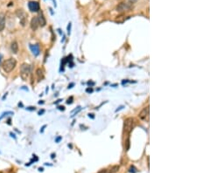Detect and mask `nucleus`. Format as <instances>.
Masks as SVG:
<instances>
[{"label": "nucleus", "mask_w": 197, "mask_h": 173, "mask_svg": "<svg viewBox=\"0 0 197 173\" xmlns=\"http://www.w3.org/2000/svg\"><path fill=\"white\" fill-rule=\"evenodd\" d=\"M52 158H54V154H52V157H51Z\"/></svg>", "instance_id": "nucleus-39"}, {"label": "nucleus", "mask_w": 197, "mask_h": 173, "mask_svg": "<svg viewBox=\"0 0 197 173\" xmlns=\"http://www.w3.org/2000/svg\"><path fill=\"white\" fill-rule=\"evenodd\" d=\"M38 21H39V25H41V26H45L46 25V24H47V21L45 19V18H44V16H43V14L41 13L38 17Z\"/></svg>", "instance_id": "nucleus-11"}, {"label": "nucleus", "mask_w": 197, "mask_h": 173, "mask_svg": "<svg viewBox=\"0 0 197 173\" xmlns=\"http://www.w3.org/2000/svg\"><path fill=\"white\" fill-rule=\"evenodd\" d=\"M125 108V106H120V107H118L117 109H116V112H118L119 110H121V109H123Z\"/></svg>", "instance_id": "nucleus-21"}, {"label": "nucleus", "mask_w": 197, "mask_h": 173, "mask_svg": "<svg viewBox=\"0 0 197 173\" xmlns=\"http://www.w3.org/2000/svg\"><path fill=\"white\" fill-rule=\"evenodd\" d=\"M134 126L135 119L133 117H129L125 119V122H124V131L127 134H130L134 129Z\"/></svg>", "instance_id": "nucleus-4"}, {"label": "nucleus", "mask_w": 197, "mask_h": 173, "mask_svg": "<svg viewBox=\"0 0 197 173\" xmlns=\"http://www.w3.org/2000/svg\"><path fill=\"white\" fill-rule=\"evenodd\" d=\"M98 173H107V170H106V169H103V170H101Z\"/></svg>", "instance_id": "nucleus-27"}, {"label": "nucleus", "mask_w": 197, "mask_h": 173, "mask_svg": "<svg viewBox=\"0 0 197 173\" xmlns=\"http://www.w3.org/2000/svg\"><path fill=\"white\" fill-rule=\"evenodd\" d=\"M36 74H37V76H38V78L40 79V80H41L42 78H43V72L41 68H38L37 70H36Z\"/></svg>", "instance_id": "nucleus-15"}, {"label": "nucleus", "mask_w": 197, "mask_h": 173, "mask_svg": "<svg viewBox=\"0 0 197 173\" xmlns=\"http://www.w3.org/2000/svg\"><path fill=\"white\" fill-rule=\"evenodd\" d=\"M129 2H130V3H132V4H135V3H137V2H138V0H129Z\"/></svg>", "instance_id": "nucleus-29"}, {"label": "nucleus", "mask_w": 197, "mask_h": 173, "mask_svg": "<svg viewBox=\"0 0 197 173\" xmlns=\"http://www.w3.org/2000/svg\"><path fill=\"white\" fill-rule=\"evenodd\" d=\"M39 170H40V172H43V168H40Z\"/></svg>", "instance_id": "nucleus-38"}, {"label": "nucleus", "mask_w": 197, "mask_h": 173, "mask_svg": "<svg viewBox=\"0 0 197 173\" xmlns=\"http://www.w3.org/2000/svg\"><path fill=\"white\" fill-rule=\"evenodd\" d=\"M74 86V83H70L69 85H68V88L69 89V88H72Z\"/></svg>", "instance_id": "nucleus-25"}, {"label": "nucleus", "mask_w": 197, "mask_h": 173, "mask_svg": "<svg viewBox=\"0 0 197 173\" xmlns=\"http://www.w3.org/2000/svg\"><path fill=\"white\" fill-rule=\"evenodd\" d=\"M31 73V67L27 63L22 64L20 67V77L23 81H27Z\"/></svg>", "instance_id": "nucleus-3"}, {"label": "nucleus", "mask_w": 197, "mask_h": 173, "mask_svg": "<svg viewBox=\"0 0 197 173\" xmlns=\"http://www.w3.org/2000/svg\"><path fill=\"white\" fill-rule=\"evenodd\" d=\"M149 106H147V107H145L140 112H139V115H138V117H139V119H141V120H145L146 118H148V116H149Z\"/></svg>", "instance_id": "nucleus-7"}, {"label": "nucleus", "mask_w": 197, "mask_h": 173, "mask_svg": "<svg viewBox=\"0 0 197 173\" xmlns=\"http://www.w3.org/2000/svg\"><path fill=\"white\" fill-rule=\"evenodd\" d=\"M44 113H45V110H44V109H42V110H40V111H39L38 115H43Z\"/></svg>", "instance_id": "nucleus-26"}, {"label": "nucleus", "mask_w": 197, "mask_h": 173, "mask_svg": "<svg viewBox=\"0 0 197 173\" xmlns=\"http://www.w3.org/2000/svg\"><path fill=\"white\" fill-rule=\"evenodd\" d=\"M1 61H2V55L0 54V64H1Z\"/></svg>", "instance_id": "nucleus-36"}, {"label": "nucleus", "mask_w": 197, "mask_h": 173, "mask_svg": "<svg viewBox=\"0 0 197 173\" xmlns=\"http://www.w3.org/2000/svg\"><path fill=\"white\" fill-rule=\"evenodd\" d=\"M30 49L34 56H38L40 54V46L39 45H30Z\"/></svg>", "instance_id": "nucleus-8"}, {"label": "nucleus", "mask_w": 197, "mask_h": 173, "mask_svg": "<svg viewBox=\"0 0 197 173\" xmlns=\"http://www.w3.org/2000/svg\"><path fill=\"white\" fill-rule=\"evenodd\" d=\"M28 8L32 12H37L40 10V4L36 1H30L28 3Z\"/></svg>", "instance_id": "nucleus-6"}, {"label": "nucleus", "mask_w": 197, "mask_h": 173, "mask_svg": "<svg viewBox=\"0 0 197 173\" xmlns=\"http://www.w3.org/2000/svg\"><path fill=\"white\" fill-rule=\"evenodd\" d=\"M119 169H120V166H119V165H115V166H113V167L108 172V173H117L119 171Z\"/></svg>", "instance_id": "nucleus-13"}, {"label": "nucleus", "mask_w": 197, "mask_h": 173, "mask_svg": "<svg viewBox=\"0 0 197 173\" xmlns=\"http://www.w3.org/2000/svg\"><path fill=\"white\" fill-rule=\"evenodd\" d=\"M6 96H7V93H6V94H5V95H4V97H3V100H5V97H6Z\"/></svg>", "instance_id": "nucleus-34"}, {"label": "nucleus", "mask_w": 197, "mask_h": 173, "mask_svg": "<svg viewBox=\"0 0 197 173\" xmlns=\"http://www.w3.org/2000/svg\"><path fill=\"white\" fill-rule=\"evenodd\" d=\"M19 107H23V104H22L21 102H20V103H19Z\"/></svg>", "instance_id": "nucleus-35"}, {"label": "nucleus", "mask_w": 197, "mask_h": 173, "mask_svg": "<svg viewBox=\"0 0 197 173\" xmlns=\"http://www.w3.org/2000/svg\"><path fill=\"white\" fill-rule=\"evenodd\" d=\"M5 27V16L4 13H0V31Z\"/></svg>", "instance_id": "nucleus-10"}, {"label": "nucleus", "mask_w": 197, "mask_h": 173, "mask_svg": "<svg viewBox=\"0 0 197 173\" xmlns=\"http://www.w3.org/2000/svg\"><path fill=\"white\" fill-rule=\"evenodd\" d=\"M16 15L20 19V23L21 25L24 26L26 23V19H27V17H26V14L24 10L22 9H18L16 11Z\"/></svg>", "instance_id": "nucleus-5"}, {"label": "nucleus", "mask_w": 197, "mask_h": 173, "mask_svg": "<svg viewBox=\"0 0 197 173\" xmlns=\"http://www.w3.org/2000/svg\"><path fill=\"white\" fill-rule=\"evenodd\" d=\"M10 134H11V136L12 137H14V138H16V136H15V135H14V134H12V133H10Z\"/></svg>", "instance_id": "nucleus-32"}, {"label": "nucleus", "mask_w": 197, "mask_h": 173, "mask_svg": "<svg viewBox=\"0 0 197 173\" xmlns=\"http://www.w3.org/2000/svg\"><path fill=\"white\" fill-rule=\"evenodd\" d=\"M26 109L29 110V111H33V110H35L36 109H35V107H27Z\"/></svg>", "instance_id": "nucleus-19"}, {"label": "nucleus", "mask_w": 197, "mask_h": 173, "mask_svg": "<svg viewBox=\"0 0 197 173\" xmlns=\"http://www.w3.org/2000/svg\"><path fill=\"white\" fill-rule=\"evenodd\" d=\"M70 29H71V23H69L68 25V33H70Z\"/></svg>", "instance_id": "nucleus-23"}, {"label": "nucleus", "mask_w": 197, "mask_h": 173, "mask_svg": "<svg viewBox=\"0 0 197 173\" xmlns=\"http://www.w3.org/2000/svg\"><path fill=\"white\" fill-rule=\"evenodd\" d=\"M128 172L130 173H137V172H138V170H137V168L135 167V166H133V165H132L130 168H129V170H128Z\"/></svg>", "instance_id": "nucleus-16"}, {"label": "nucleus", "mask_w": 197, "mask_h": 173, "mask_svg": "<svg viewBox=\"0 0 197 173\" xmlns=\"http://www.w3.org/2000/svg\"><path fill=\"white\" fill-rule=\"evenodd\" d=\"M130 146H131V143H130V137L128 136V138L125 140V151H128L129 149H130Z\"/></svg>", "instance_id": "nucleus-14"}, {"label": "nucleus", "mask_w": 197, "mask_h": 173, "mask_svg": "<svg viewBox=\"0 0 197 173\" xmlns=\"http://www.w3.org/2000/svg\"><path fill=\"white\" fill-rule=\"evenodd\" d=\"M16 65H17V61H16V60L13 59V58H10V59L6 60L5 61H4L2 67H3L4 71L5 72V73H11V72L15 68Z\"/></svg>", "instance_id": "nucleus-1"}, {"label": "nucleus", "mask_w": 197, "mask_h": 173, "mask_svg": "<svg viewBox=\"0 0 197 173\" xmlns=\"http://www.w3.org/2000/svg\"><path fill=\"white\" fill-rule=\"evenodd\" d=\"M62 139V136H59V137H57V138L55 139V143H59V142H60Z\"/></svg>", "instance_id": "nucleus-22"}, {"label": "nucleus", "mask_w": 197, "mask_h": 173, "mask_svg": "<svg viewBox=\"0 0 197 173\" xmlns=\"http://www.w3.org/2000/svg\"><path fill=\"white\" fill-rule=\"evenodd\" d=\"M8 124H11V119H9V120H8Z\"/></svg>", "instance_id": "nucleus-40"}, {"label": "nucleus", "mask_w": 197, "mask_h": 173, "mask_svg": "<svg viewBox=\"0 0 197 173\" xmlns=\"http://www.w3.org/2000/svg\"><path fill=\"white\" fill-rule=\"evenodd\" d=\"M43 103H44L43 101H41V102H39V104H43Z\"/></svg>", "instance_id": "nucleus-37"}, {"label": "nucleus", "mask_w": 197, "mask_h": 173, "mask_svg": "<svg viewBox=\"0 0 197 173\" xmlns=\"http://www.w3.org/2000/svg\"><path fill=\"white\" fill-rule=\"evenodd\" d=\"M88 85H89V86H94V85H95V82H88Z\"/></svg>", "instance_id": "nucleus-28"}, {"label": "nucleus", "mask_w": 197, "mask_h": 173, "mask_svg": "<svg viewBox=\"0 0 197 173\" xmlns=\"http://www.w3.org/2000/svg\"><path fill=\"white\" fill-rule=\"evenodd\" d=\"M133 9V4L130 2H121L120 4H117L116 10L117 12H120V13H123V12H127V11H130Z\"/></svg>", "instance_id": "nucleus-2"}, {"label": "nucleus", "mask_w": 197, "mask_h": 173, "mask_svg": "<svg viewBox=\"0 0 197 173\" xmlns=\"http://www.w3.org/2000/svg\"><path fill=\"white\" fill-rule=\"evenodd\" d=\"M46 127H47V125H44V126L42 127L41 130V132L43 133V131H44V130H45V128H46Z\"/></svg>", "instance_id": "nucleus-31"}, {"label": "nucleus", "mask_w": 197, "mask_h": 173, "mask_svg": "<svg viewBox=\"0 0 197 173\" xmlns=\"http://www.w3.org/2000/svg\"><path fill=\"white\" fill-rule=\"evenodd\" d=\"M73 100H74V97H73V96H71L70 98H68V101H67V103H68V104H71V103L73 102Z\"/></svg>", "instance_id": "nucleus-18"}, {"label": "nucleus", "mask_w": 197, "mask_h": 173, "mask_svg": "<svg viewBox=\"0 0 197 173\" xmlns=\"http://www.w3.org/2000/svg\"><path fill=\"white\" fill-rule=\"evenodd\" d=\"M40 26L39 25V21H38V18L37 17H34L32 18L31 20V28L33 31H36L38 29V27Z\"/></svg>", "instance_id": "nucleus-9"}, {"label": "nucleus", "mask_w": 197, "mask_h": 173, "mask_svg": "<svg viewBox=\"0 0 197 173\" xmlns=\"http://www.w3.org/2000/svg\"><path fill=\"white\" fill-rule=\"evenodd\" d=\"M86 92H87V93H89V94H90V93H93V88L89 87V88H88L86 89Z\"/></svg>", "instance_id": "nucleus-20"}, {"label": "nucleus", "mask_w": 197, "mask_h": 173, "mask_svg": "<svg viewBox=\"0 0 197 173\" xmlns=\"http://www.w3.org/2000/svg\"><path fill=\"white\" fill-rule=\"evenodd\" d=\"M11 51L13 53H17L19 52V45L16 41H13L11 43Z\"/></svg>", "instance_id": "nucleus-12"}, {"label": "nucleus", "mask_w": 197, "mask_h": 173, "mask_svg": "<svg viewBox=\"0 0 197 173\" xmlns=\"http://www.w3.org/2000/svg\"><path fill=\"white\" fill-rule=\"evenodd\" d=\"M58 109H59V110H65V107H64V106H59V107H58Z\"/></svg>", "instance_id": "nucleus-24"}, {"label": "nucleus", "mask_w": 197, "mask_h": 173, "mask_svg": "<svg viewBox=\"0 0 197 173\" xmlns=\"http://www.w3.org/2000/svg\"><path fill=\"white\" fill-rule=\"evenodd\" d=\"M62 100H61V99H60V100H58L57 102H54V103H55V104H57V103H59V102H62Z\"/></svg>", "instance_id": "nucleus-33"}, {"label": "nucleus", "mask_w": 197, "mask_h": 173, "mask_svg": "<svg viewBox=\"0 0 197 173\" xmlns=\"http://www.w3.org/2000/svg\"><path fill=\"white\" fill-rule=\"evenodd\" d=\"M14 113L11 112V111H6V112H4L2 114V115L0 116V120H2L5 116H6V115H13Z\"/></svg>", "instance_id": "nucleus-17"}, {"label": "nucleus", "mask_w": 197, "mask_h": 173, "mask_svg": "<svg viewBox=\"0 0 197 173\" xmlns=\"http://www.w3.org/2000/svg\"><path fill=\"white\" fill-rule=\"evenodd\" d=\"M89 117H90V118L94 119V118H95V115H94V114H89Z\"/></svg>", "instance_id": "nucleus-30"}]
</instances>
